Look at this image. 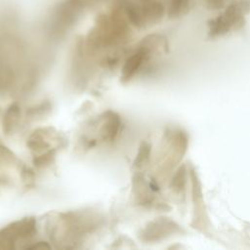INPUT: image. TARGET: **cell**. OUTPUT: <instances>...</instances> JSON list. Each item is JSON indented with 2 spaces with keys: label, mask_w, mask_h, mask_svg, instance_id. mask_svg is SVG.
I'll return each mask as SVG.
<instances>
[{
  "label": "cell",
  "mask_w": 250,
  "mask_h": 250,
  "mask_svg": "<svg viewBox=\"0 0 250 250\" xmlns=\"http://www.w3.org/2000/svg\"><path fill=\"white\" fill-rule=\"evenodd\" d=\"M241 11L242 9L239 6L232 4L224 15L213 21L210 27V33L212 35H221L234 28L241 21Z\"/></svg>",
  "instance_id": "6da1fadb"
}]
</instances>
